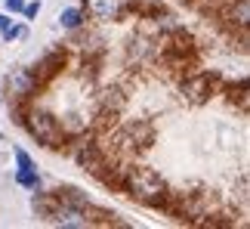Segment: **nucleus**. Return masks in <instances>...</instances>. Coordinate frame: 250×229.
Returning <instances> with one entry per match:
<instances>
[{"mask_svg":"<svg viewBox=\"0 0 250 229\" xmlns=\"http://www.w3.org/2000/svg\"><path fill=\"white\" fill-rule=\"evenodd\" d=\"M41 93H43V84L34 74V69H28V65L13 69L3 81V96L9 102H34Z\"/></svg>","mask_w":250,"mask_h":229,"instance_id":"7ed1b4c3","label":"nucleus"},{"mask_svg":"<svg viewBox=\"0 0 250 229\" xmlns=\"http://www.w3.org/2000/svg\"><path fill=\"white\" fill-rule=\"evenodd\" d=\"M0 106H3V93H0Z\"/></svg>","mask_w":250,"mask_h":229,"instance_id":"dca6fc26","label":"nucleus"},{"mask_svg":"<svg viewBox=\"0 0 250 229\" xmlns=\"http://www.w3.org/2000/svg\"><path fill=\"white\" fill-rule=\"evenodd\" d=\"M28 34H31V28H28V22L22 19V22H9L3 31H0V41L3 44H13V41H28Z\"/></svg>","mask_w":250,"mask_h":229,"instance_id":"9b49d317","label":"nucleus"},{"mask_svg":"<svg viewBox=\"0 0 250 229\" xmlns=\"http://www.w3.org/2000/svg\"><path fill=\"white\" fill-rule=\"evenodd\" d=\"M13 158H16V167H37V164H34V158L28 155L22 146H13Z\"/></svg>","mask_w":250,"mask_h":229,"instance_id":"ddd939ff","label":"nucleus"},{"mask_svg":"<svg viewBox=\"0 0 250 229\" xmlns=\"http://www.w3.org/2000/svg\"><path fill=\"white\" fill-rule=\"evenodd\" d=\"M13 183H16V186H22V189H28V192H34V189H41V186H43V177L37 174V167H16Z\"/></svg>","mask_w":250,"mask_h":229,"instance_id":"9d476101","label":"nucleus"},{"mask_svg":"<svg viewBox=\"0 0 250 229\" xmlns=\"http://www.w3.org/2000/svg\"><path fill=\"white\" fill-rule=\"evenodd\" d=\"M121 192H127L133 202H139L142 207L161 211L170 195L167 180L148 164H121Z\"/></svg>","mask_w":250,"mask_h":229,"instance_id":"f257e3e1","label":"nucleus"},{"mask_svg":"<svg viewBox=\"0 0 250 229\" xmlns=\"http://www.w3.org/2000/svg\"><path fill=\"white\" fill-rule=\"evenodd\" d=\"M86 6H65L62 13H59V25H62V31H81V28L86 25Z\"/></svg>","mask_w":250,"mask_h":229,"instance_id":"1a4fd4ad","label":"nucleus"},{"mask_svg":"<svg viewBox=\"0 0 250 229\" xmlns=\"http://www.w3.org/2000/svg\"><path fill=\"white\" fill-rule=\"evenodd\" d=\"M216 84H219V78L213 71L188 74V78L182 81V96H186L191 106H204V102H210V96L216 93Z\"/></svg>","mask_w":250,"mask_h":229,"instance_id":"20e7f679","label":"nucleus"},{"mask_svg":"<svg viewBox=\"0 0 250 229\" xmlns=\"http://www.w3.org/2000/svg\"><path fill=\"white\" fill-rule=\"evenodd\" d=\"M9 22H13V19H9V13H0V31H3Z\"/></svg>","mask_w":250,"mask_h":229,"instance_id":"2eb2a0df","label":"nucleus"},{"mask_svg":"<svg viewBox=\"0 0 250 229\" xmlns=\"http://www.w3.org/2000/svg\"><path fill=\"white\" fill-rule=\"evenodd\" d=\"M22 130L37 142V146H43V149H62L65 142H68V139H65V133H62V127H59L56 112L37 106V99L28 102L25 118H22Z\"/></svg>","mask_w":250,"mask_h":229,"instance_id":"f03ea898","label":"nucleus"},{"mask_svg":"<svg viewBox=\"0 0 250 229\" xmlns=\"http://www.w3.org/2000/svg\"><path fill=\"white\" fill-rule=\"evenodd\" d=\"M3 6H6L9 16H19V13H22V6H25V0H3Z\"/></svg>","mask_w":250,"mask_h":229,"instance_id":"4468645a","label":"nucleus"},{"mask_svg":"<svg viewBox=\"0 0 250 229\" xmlns=\"http://www.w3.org/2000/svg\"><path fill=\"white\" fill-rule=\"evenodd\" d=\"M41 9H43L41 0H25V6H22V13H19V16H22L25 22H34V19L41 16Z\"/></svg>","mask_w":250,"mask_h":229,"instance_id":"f8f14e48","label":"nucleus"},{"mask_svg":"<svg viewBox=\"0 0 250 229\" xmlns=\"http://www.w3.org/2000/svg\"><path fill=\"white\" fill-rule=\"evenodd\" d=\"M56 195H59V202L62 205H71V207H81V211H86V207L93 205V198L83 192L81 186H71V183H62V186H56L53 189Z\"/></svg>","mask_w":250,"mask_h":229,"instance_id":"6e6552de","label":"nucleus"},{"mask_svg":"<svg viewBox=\"0 0 250 229\" xmlns=\"http://www.w3.org/2000/svg\"><path fill=\"white\" fill-rule=\"evenodd\" d=\"M59 207H62V202H59V195H56V192H46L43 186L31 192V214L37 217V220H50L53 223V217H56Z\"/></svg>","mask_w":250,"mask_h":229,"instance_id":"423d86ee","label":"nucleus"},{"mask_svg":"<svg viewBox=\"0 0 250 229\" xmlns=\"http://www.w3.org/2000/svg\"><path fill=\"white\" fill-rule=\"evenodd\" d=\"M65 62H68V53H65V46H50L41 59L34 62V74L41 78V84L46 87L56 74H62V69H65Z\"/></svg>","mask_w":250,"mask_h":229,"instance_id":"39448f33","label":"nucleus"},{"mask_svg":"<svg viewBox=\"0 0 250 229\" xmlns=\"http://www.w3.org/2000/svg\"><path fill=\"white\" fill-rule=\"evenodd\" d=\"M83 6H86V16L99 19V22H118L124 9H127L124 0H83Z\"/></svg>","mask_w":250,"mask_h":229,"instance_id":"0eeeda50","label":"nucleus"}]
</instances>
